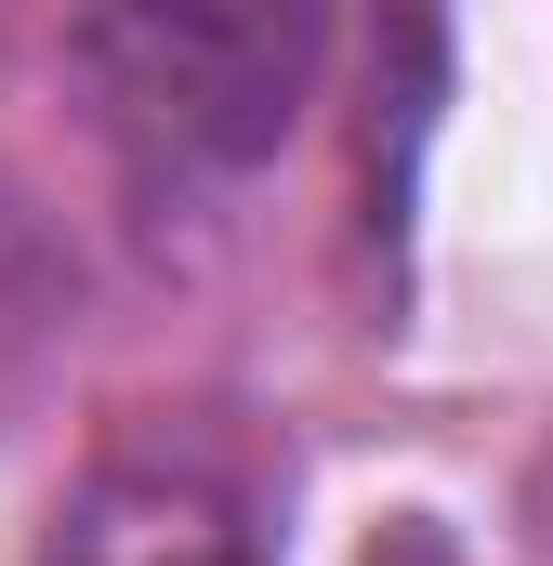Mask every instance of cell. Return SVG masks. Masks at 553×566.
I'll list each match as a JSON object with an SVG mask.
<instances>
[{"label": "cell", "instance_id": "cell-2", "mask_svg": "<svg viewBox=\"0 0 553 566\" xmlns=\"http://www.w3.org/2000/svg\"><path fill=\"white\" fill-rule=\"evenodd\" d=\"M53 566H264V541L238 527V501H211L185 474H119L80 501Z\"/></svg>", "mask_w": 553, "mask_h": 566}, {"label": "cell", "instance_id": "cell-1", "mask_svg": "<svg viewBox=\"0 0 553 566\" xmlns=\"http://www.w3.org/2000/svg\"><path fill=\"white\" fill-rule=\"evenodd\" d=\"M330 66V0H93V80L158 171H251Z\"/></svg>", "mask_w": 553, "mask_h": 566}]
</instances>
